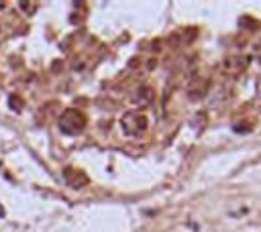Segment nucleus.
<instances>
[{
  "instance_id": "obj_2",
  "label": "nucleus",
  "mask_w": 261,
  "mask_h": 232,
  "mask_svg": "<svg viewBox=\"0 0 261 232\" xmlns=\"http://www.w3.org/2000/svg\"><path fill=\"white\" fill-rule=\"evenodd\" d=\"M84 116L77 112V110H67L63 116H61V120H59V126H61V130L63 132H67V134H77L82 128H84Z\"/></svg>"
},
{
  "instance_id": "obj_1",
  "label": "nucleus",
  "mask_w": 261,
  "mask_h": 232,
  "mask_svg": "<svg viewBox=\"0 0 261 232\" xmlns=\"http://www.w3.org/2000/svg\"><path fill=\"white\" fill-rule=\"evenodd\" d=\"M122 128H124L126 134L139 136V134H143V130L147 128V116H143V114H139V112H130V114H126V116L122 118Z\"/></svg>"
}]
</instances>
